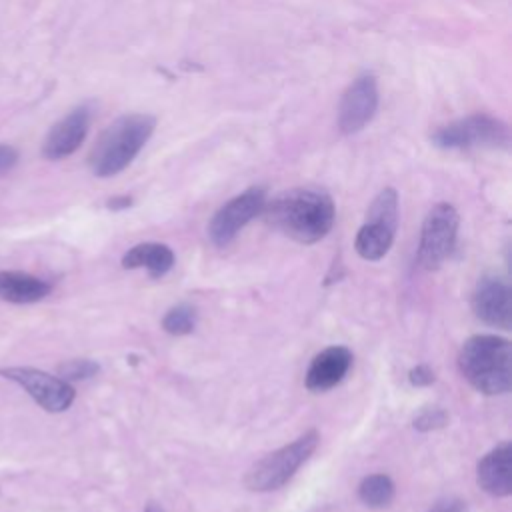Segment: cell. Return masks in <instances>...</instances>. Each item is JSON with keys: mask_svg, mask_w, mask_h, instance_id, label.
<instances>
[{"mask_svg": "<svg viewBox=\"0 0 512 512\" xmlns=\"http://www.w3.org/2000/svg\"><path fill=\"white\" fill-rule=\"evenodd\" d=\"M174 264V252L166 244L158 242H142L132 246L122 256V268L134 270V268H146L152 278L164 276Z\"/></svg>", "mask_w": 512, "mask_h": 512, "instance_id": "15", "label": "cell"}, {"mask_svg": "<svg viewBox=\"0 0 512 512\" xmlns=\"http://www.w3.org/2000/svg\"><path fill=\"white\" fill-rule=\"evenodd\" d=\"M358 498L368 508H384L394 498V482L386 474H370L360 482Z\"/></svg>", "mask_w": 512, "mask_h": 512, "instance_id": "17", "label": "cell"}, {"mask_svg": "<svg viewBox=\"0 0 512 512\" xmlns=\"http://www.w3.org/2000/svg\"><path fill=\"white\" fill-rule=\"evenodd\" d=\"M88 126H90V110L86 106L74 108L50 128L42 146V154L48 160H60L70 156L84 142L88 134Z\"/></svg>", "mask_w": 512, "mask_h": 512, "instance_id": "12", "label": "cell"}, {"mask_svg": "<svg viewBox=\"0 0 512 512\" xmlns=\"http://www.w3.org/2000/svg\"><path fill=\"white\" fill-rule=\"evenodd\" d=\"M408 380L412 386H430L434 382V372L426 364H418L408 372Z\"/></svg>", "mask_w": 512, "mask_h": 512, "instance_id": "21", "label": "cell"}, {"mask_svg": "<svg viewBox=\"0 0 512 512\" xmlns=\"http://www.w3.org/2000/svg\"><path fill=\"white\" fill-rule=\"evenodd\" d=\"M266 202V190L260 186H252L244 190L242 194L228 200L224 206H220L210 224H208V236L218 248H226L238 232L256 218Z\"/></svg>", "mask_w": 512, "mask_h": 512, "instance_id": "8", "label": "cell"}, {"mask_svg": "<svg viewBox=\"0 0 512 512\" xmlns=\"http://www.w3.org/2000/svg\"><path fill=\"white\" fill-rule=\"evenodd\" d=\"M0 374L22 386L46 412H64L74 402V388L60 376L36 368H6Z\"/></svg>", "mask_w": 512, "mask_h": 512, "instance_id": "9", "label": "cell"}, {"mask_svg": "<svg viewBox=\"0 0 512 512\" xmlns=\"http://www.w3.org/2000/svg\"><path fill=\"white\" fill-rule=\"evenodd\" d=\"M320 434L308 430L290 444L266 454L256 464H252L244 476V484L252 492H270L284 486L296 470L314 454L318 448Z\"/></svg>", "mask_w": 512, "mask_h": 512, "instance_id": "4", "label": "cell"}, {"mask_svg": "<svg viewBox=\"0 0 512 512\" xmlns=\"http://www.w3.org/2000/svg\"><path fill=\"white\" fill-rule=\"evenodd\" d=\"M108 206L110 208H126V206H130V198H114V200H110L108 202Z\"/></svg>", "mask_w": 512, "mask_h": 512, "instance_id": "24", "label": "cell"}, {"mask_svg": "<svg viewBox=\"0 0 512 512\" xmlns=\"http://www.w3.org/2000/svg\"><path fill=\"white\" fill-rule=\"evenodd\" d=\"M50 284L26 272H0V298L14 304H30L48 296Z\"/></svg>", "mask_w": 512, "mask_h": 512, "instance_id": "16", "label": "cell"}, {"mask_svg": "<svg viewBox=\"0 0 512 512\" xmlns=\"http://www.w3.org/2000/svg\"><path fill=\"white\" fill-rule=\"evenodd\" d=\"M18 162V152L8 146V144H0V176L10 172Z\"/></svg>", "mask_w": 512, "mask_h": 512, "instance_id": "22", "label": "cell"}, {"mask_svg": "<svg viewBox=\"0 0 512 512\" xmlns=\"http://www.w3.org/2000/svg\"><path fill=\"white\" fill-rule=\"evenodd\" d=\"M432 142L442 150L504 148L510 142L508 126L488 114H472L448 122L432 132Z\"/></svg>", "mask_w": 512, "mask_h": 512, "instance_id": "5", "label": "cell"}, {"mask_svg": "<svg viewBox=\"0 0 512 512\" xmlns=\"http://www.w3.org/2000/svg\"><path fill=\"white\" fill-rule=\"evenodd\" d=\"M430 512H468V508L460 498H442L430 508Z\"/></svg>", "mask_w": 512, "mask_h": 512, "instance_id": "23", "label": "cell"}, {"mask_svg": "<svg viewBox=\"0 0 512 512\" xmlns=\"http://www.w3.org/2000/svg\"><path fill=\"white\" fill-rule=\"evenodd\" d=\"M378 108V86L374 74H360L346 88L340 108H338V126L344 134L360 132L376 114Z\"/></svg>", "mask_w": 512, "mask_h": 512, "instance_id": "10", "label": "cell"}, {"mask_svg": "<svg viewBox=\"0 0 512 512\" xmlns=\"http://www.w3.org/2000/svg\"><path fill=\"white\" fill-rule=\"evenodd\" d=\"M474 314L496 328L510 330L512 326V290L508 282L496 276H484L478 280L472 294Z\"/></svg>", "mask_w": 512, "mask_h": 512, "instance_id": "11", "label": "cell"}, {"mask_svg": "<svg viewBox=\"0 0 512 512\" xmlns=\"http://www.w3.org/2000/svg\"><path fill=\"white\" fill-rule=\"evenodd\" d=\"M478 486L496 498L510 496L512 492V446L510 442H502L492 448L476 468Z\"/></svg>", "mask_w": 512, "mask_h": 512, "instance_id": "14", "label": "cell"}, {"mask_svg": "<svg viewBox=\"0 0 512 512\" xmlns=\"http://www.w3.org/2000/svg\"><path fill=\"white\" fill-rule=\"evenodd\" d=\"M196 318H198V314L192 306L178 304V306H174L166 312V316L162 318V328L168 334L184 336V334H190L196 328Z\"/></svg>", "mask_w": 512, "mask_h": 512, "instance_id": "18", "label": "cell"}, {"mask_svg": "<svg viewBox=\"0 0 512 512\" xmlns=\"http://www.w3.org/2000/svg\"><path fill=\"white\" fill-rule=\"evenodd\" d=\"M448 424V412L442 408H426L414 418V428L420 432H430L444 428Z\"/></svg>", "mask_w": 512, "mask_h": 512, "instance_id": "20", "label": "cell"}, {"mask_svg": "<svg viewBox=\"0 0 512 512\" xmlns=\"http://www.w3.org/2000/svg\"><path fill=\"white\" fill-rule=\"evenodd\" d=\"M460 216L448 202L436 204L424 218L418 244V262L426 270L438 268L454 250Z\"/></svg>", "mask_w": 512, "mask_h": 512, "instance_id": "7", "label": "cell"}, {"mask_svg": "<svg viewBox=\"0 0 512 512\" xmlns=\"http://www.w3.org/2000/svg\"><path fill=\"white\" fill-rule=\"evenodd\" d=\"M146 512H166L160 504H156V502H150L148 506H146Z\"/></svg>", "mask_w": 512, "mask_h": 512, "instance_id": "25", "label": "cell"}, {"mask_svg": "<svg viewBox=\"0 0 512 512\" xmlns=\"http://www.w3.org/2000/svg\"><path fill=\"white\" fill-rule=\"evenodd\" d=\"M100 370V366L94 360H86V358H76V360H68L64 364L58 366V376L62 380H86L90 376H94Z\"/></svg>", "mask_w": 512, "mask_h": 512, "instance_id": "19", "label": "cell"}, {"mask_svg": "<svg viewBox=\"0 0 512 512\" xmlns=\"http://www.w3.org/2000/svg\"><path fill=\"white\" fill-rule=\"evenodd\" d=\"M458 368L478 392L504 394L512 386V344L494 334H476L462 344Z\"/></svg>", "mask_w": 512, "mask_h": 512, "instance_id": "2", "label": "cell"}, {"mask_svg": "<svg viewBox=\"0 0 512 512\" xmlns=\"http://www.w3.org/2000/svg\"><path fill=\"white\" fill-rule=\"evenodd\" d=\"M156 118L150 114H124L116 118L96 140L90 152V168L96 176L108 178L122 172L152 136Z\"/></svg>", "mask_w": 512, "mask_h": 512, "instance_id": "3", "label": "cell"}, {"mask_svg": "<svg viewBox=\"0 0 512 512\" xmlns=\"http://www.w3.org/2000/svg\"><path fill=\"white\" fill-rule=\"evenodd\" d=\"M264 220L284 236L314 244L334 226L336 208L328 192L320 188H290L264 202Z\"/></svg>", "mask_w": 512, "mask_h": 512, "instance_id": "1", "label": "cell"}, {"mask_svg": "<svg viewBox=\"0 0 512 512\" xmlns=\"http://www.w3.org/2000/svg\"><path fill=\"white\" fill-rule=\"evenodd\" d=\"M352 366V352L346 346H330L316 354L306 372V388L324 392L344 380Z\"/></svg>", "mask_w": 512, "mask_h": 512, "instance_id": "13", "label": "cell"}, {"mask_svg": "<svg viewBox=\"0 0 512 512\" xmlns=\"http://www.w3.org/2000/svg\"><path fill=\"white\" fill-rule=\"evenodd\" d=\"M398 228V194L394 188H384L372 200L366 222L360 226L354 248L364 260H380L392 246Z\"/></svg>", "mask_w": 512, "mask_h": 512, "instance_id": "6", "label": "cell"}]
</instances>
